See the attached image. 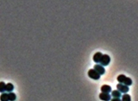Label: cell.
I'll return each instance as SVG.
<instances>
[{
    "label": "cell",
    "mask_w": 138,
    "mask_h": 101,
    "mask_svg": "<svg viewBox=\"0 0 138 101\" xmlns=\"http://www.w3.org/2000/svg\"><path fill=\"white\" fill-rule=\"evenodd\" d=\"M121 101H131L130 95H129V94H127V93H124L123 95H122Z\"/></svg>",
    "instance_id": "obj_12"
},
{
    "label": "cell",
    "mask_w": 138,
    "mask_h": 101,
    "mask_svg": "<svg viewBox=\"0 0 138 101\" xmlns=\"http://www.w3.org/2000/svg\"><path fill=\"white\" fill-rule=\"evenodd\" d=\"M9 96V101H15L16 98H17V96L14 93H8Z\"/></svg>",
    "instance_id": "obj_14"
},
{
    "label": "cell",
    "mask_w": 138,
    "mask_h": 101,
    "mask_svg": "<svg viewBox=\"0 0 138 101\" xmlns=\"http://www.w3.org/2000/svg\"><path fill=\"white\" fill-rule=\"evenodd\" d=\"M110 62V57L108 55V54H103L101 58V61H100V65L103 66H108Z\"/></svg>",
    "instance_id": "obj_1"
},
{
    "label": "cell",
    "mask_w": 138,
    "mask_h": 101,
    "mask_svg": "<svg viewBox=\"0 0 138 101\" xmlns=\"http://www.w3.org/2000/svg\"><path fill=\"white\" fill-rule=\"evenodd\" d=\"M117 89L118 90L120 93H127L129 90H130V88H129V86H125V85H123V84H120L118 83L117 85Z\"/></svg>",
    "instance_id": "obj_3"
},
{
    "label": "cell",
    "mask_w": 138,
    "mask_h": 101,
    "mask_svg": "<svg viewBox=\"0 0 138 101\" xmlns=\"http://www.w3.org/2000/svg\"><path fill=\"white\" fill-rule=\"evenodd\" d=\"M103 56V54L101 52H97L96 54L93 55V61H95L96 63H99L101 61V58Z\"/></svg>",
    "instance_id": "obj_6"
},
{
    "label": "cell",
    "mask_w": 138,
    "mask_h": 101,
    "mask_svg": "<svg viewBox=\"0 0 138 101\" xmlns=\"http://www.w3.org/2000/svg\"><path fill=\"white\" fill-rule=\"evenodd\" d=\"M110 101H121V99L119 98H112Z\"/></svg>",
    "instance_id": "obj_16"
},
{
    "label": "cell",
    "mask_w": 138,
    "mask_h": 101,
    "mask_svg": "<svg viewBox=\"0 0 138 101\" xmlns=\"http://www.w3.org/2000/svg\"><path fill=\"white\" fill-rule=\"evenodd\" d=\"M13 89H14V86H13L11 83H8L6 84L5 86V92H8V93H12Z\"/></svg>",
    "instance_id": "obj_9"
},
{
    "label": "cell",
    "mask_w": 138,
    "mask_h": 101,
    "mask_svg": "<svg viewBox=\"0 0 138 101\" xmlns=\"http://www.w3.org/2000/svg\"><path fill=\"white\" fill-rule=\"evenodd\" d=\"M88 76L91 78V79L95 80H98L100 79V75H99L94 69H90L88 71Z\"/></svg>",
    "instance_id": "obj_2"
},
{
    "label": "cell",
    "mask_w": 138,
    "mask_h": 101,
    "mask_svg": "<svg viewBox=\"0 0 138 101\" xmlns=\"http://www.w3.org/2000/svg\"><path fill=\"white\" fill-rule=\"evenodd\" d=\"M0 100L1 101H9V96H8V93H2L1 96H0Z\"/></svg>",
    "instance_id": "obj_13"
},
{
    "label": "cell",
    "mask_w": 138,
    "mask_h": 101,
    "mask_svg": "<svg viewBox=\"0 0 138 101\" xmlns=\"http://www.w3.org/2000/svg\"><path fill=\"white\" fill-rule=\"evenodd\" d=\"M101 92L105 93H111V87L108 85H104V86H101Z\"/></svg>",
    "instance_id": "obj_7"
},
{
    "label": "cell",
    "mask_w": 138,
    "mask_h": 101,
    "mask_svg": "<svg viewBox=\"0 0 138 101\" xmlns=\"http://www.w3.org/2000/svg\"><path fill=\"white\" fill-rule=\"evenodd\" d=\"M93 69L96 71V72L98 73L99 75L105 74V69L104 68L103 66L100 65V64H96V65L94 66Z\"/></svg>",
    "instance_id": "obj_4"
},
{
    "label": "cell",
    "mask_w": 138,
    "mask_h": 101,
    "mask_svg": "<svg viewBox=\"0 0 138 101\" xmlns=\"http://www.w3.org/2000/svg\"><path fill=\"white\" fill-rule=\"evenodd\" d=\"M132 80L130 79V78H129V77H126V79H125V80L123 81V85H125V86H131L132 85Z\"/></svg>",
    "instance_id": "obj_10"
},
{
    "label": "cell",
    "mask_w": 138,
    "mask_h": 101,
    "mask_svg": "<svg viewBox=\"0 0 138 101\" xmlns=\"http://www.w3.org/2000/svg\"><path fill=\"white\" fill-rule=\"evenodd\" d=\"M125 79H126V76L124 74H120L117 76V81H118L120 84H123Z\"/></svg>",
    "instance_id": "obj_11"
},
{
    "label": "cell",
    "mask_w": 138,
    "mask_h": 101,
    "mask_svg": "<svg viewBox=\"0 0 138 101\" xmlns=\"http://www.w3.org/2000/svg\"><path fill=\"white\" fill-rule=\"evenodd\" d=\"M111 97L120 98V97H122V94L118 90H114V91H111Z\"/></svg>",
    "instance_id": "obj_8"
},
{
    "label": "cell",
    "mask_w": 138,
    "mask_h": 101,
    "mask_svg": "<svg viewBox=\"0 0 138 101\" xmlns=\"http://www.w3.org/2000/svg\"><path fill=\"white\" fill-rule=\"evenodd\" d=\"M99 98L103 101H110V99H111V95L110 93H101L99 94Z\"/></svg>",
    "instance_id": "obj_5"
},
{
    "label": "cell",
    "mask_w": 138,
    "mask_h": 101,
    "mask_svg": "<svg viewBox=\"0 0 138 101\" xmlns=\"http://www.w3.org/2000/svg\"><path fill=\"white\" fill-rule=\"evenodd\" d=\"M5 86L6 84L4 82H0V93H4L5 92Z\"/></svg>",
    "instance_id": "obj_15"
}]
</instances>
